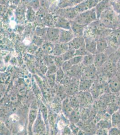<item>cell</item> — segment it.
I'll list each match as a JSON object with an SVG mask.
<instances>
[{"label":"cell","mask_w":120,"mask_h":135,"mask_svg":"<svg viewBox=\"0 0 120 135\" xmlns=\"http://www.w3.org/2000/svg\"><path fill=\"white\" fill-rule=\"evenodd\" d=\"M96 41L97 51L98 53H103L108 47V41L103 37H100Z\"/></svg>","instance_id":"15"},{"label":"cell","mask_w":120,"mask_h":135,"mask_svg":"<svg viewBox=\"0 0 120 135\" xmlns=\"http://www.w3.org/2000/svg\"><path fill=\"white\" fill-rule=\"evenodd\" d=\"M69 117H70V120L72 123L76 124L78 123L80 118V115L78 111L73 110L71 113Z\"/></svg>","instance_id":"25"},{"label":"cell","mask_w":120,"mask_h":135,"mask_svg":"<svg viewBox=\"0 0 120 135\" xmlns=\"http://www.w3.org/2000/svg\"><path fill=\"white\" fill-rule=\"evenodd\" d=\"M55 27L60 29H71L70 20L61 16H58L55 20Z\"/></svg>","instance_id":"11"},{"label":"cell","mask_w":120,"mask_h":135,"mask_svg":"<svg viewBox=\"0 0 120 135\" xmlns=\"http://www.w3.org/2000/svg\"><path fill=\"white\" fill-rule=\"evenodd\" d=\"M93 81L88 78H82L81 79L79 86V90L81 91H85L89 90L92 86Z\"/></svg>","instance_id":"14"},{"label":"cell","mask_w":120,"mask_h":135,"mask_svg":"<svg viewBox=\"0 0 120 135\" xmlns=\"http://www.w3.org/2000/svg\"><path fill=\"white\" fill-rule=\"evenodd\" d=\"M71 133V130L69 127H66L65 129V134H70Z\"/></svg>","instance_id":"35"},{"label":"cell","mask_w":120,"mask_h":135,"mask_svg":"<svg viewBox=\"0 0 120 135\" xmlns=\"http://www.w3.org/2000/svg\"><path fill=\"white\" fill-rule=\"evenodd\" d=\"M75 50L69 49L68 51L65 52L64 54L61 55V58L64 61L68 60L71 59L75 56Z\"/></svg>","instance_id":"22"},{"label":"cell","mask_w":120,"mask_h":135,"mask_svg":"<svg viewBox=\"0 0 120 135\" xmlns=\"http://www.w3.org/2000/svg\"><path fill=\"white\" fill-rule=\"evenodd\" d=\"M63 112L66 116H70L71 113L73 110L71 106L69 103L68 100H66L64 101L63 104Z\"/></svg>","instance_id":"21"},{"label":"cell","mask_w":120,"mask_h":135,"mask_svg":"<svg viewBox=\"0 0 120 135\" xmlns=\"http://www.w3.org/2000/svg\"><path fill=\"white\" fill-rule=\"evenodd\" d=\"M110 4L113 10L120 16V0H110Z\"/></svg>","instance_id":"20"},{"label":"cell","mask_w":120,"mask_h":135,"mask_svg":"<svg viewBox=\"0 0 120 135\" xmlns=\"http://www.w3.org/2000/svg\"><path fill=\"white\" fill-rule=\"evenodd\" d=\"M70 0H57V4L56 6L58 8H65V5Z\"/></svg>","instance_id":"33"},{"label":"cell","mask_w":120,"mask_h":135,"mask_svg":"<svg viewBox=\"0 0 120 135\" xmlns=\"http://www.w3.org/2000/svg\"><path fill=\"white\" fill-rule=\"evenodd\" d=\"M98 20L95 7L78 14L73 21L80 25L87 26L93 22Z\"/></svg>","instance_id":"2"},{"label":"cell","mask_w":120,"mask_h":135,"mask_svg":"<svg viewBox=\"0 0 120 135\" xmlns=\"http://www.w3.org/2000/svg\"><path fill=\"white\" fill-rule=\"evenodd\" d=\"M108 134L109 135H120V131L116 127H110L108 131Z\"/></svg>","instance_id":"31"},{"label":"cell","mask_w":120,"mask_h":135,"mask_svg":"<svg viewBox=\"0 0 120 135\" xmlns=\"http://www.w3.org/2000/svg\"><path fill=\"white\" fill-rule=\"evenodd\" d=\"M30 7L34 11H37L40 6V0H30Z\"/></svg>","instance_id":"29"},{"label":"cell","mask_w":120,"mask_h":135,"mask_svg":"<svg viewBox=\"0 0 120 135\" xmlns=\"http://www.w3.org/2000/svg\"><path fill=\"white\" fill-rule=\"evenodd\" d=\"M75 37V34L71 29H60L59 42L61 43H68Z\"/></svg>","instance_id":"7"},{"label":"cell","mask_w":120,"mask_h":135,"mask_svg":"<svg viewBox=\"0 0 120 135\" xmlns=\"http://www.w3.org/2000/svg\"><path fill=\"white\" fill-rule=\"evenodd\" d=\"M70 128L74 133L78 134V133H79V128L78 127L75 126V125L74 123H72L71 125H70Z\"/></svg>","instance_id":"34"},{"label":"cell","mask_w":120,"mask_h":135,"mask_svg":"<svg viewBox=\"0 0 120 135\" xmlns=\"http://www.w3.org/2000/svg\"><path fill=\"white\" fill-rule=\"evenodd\" d=\"M69 49L77 50L80 48L85 47V39L84 36L75 37L67 43Z\"/></svg>","instance_id":"8"},{"label":"cell","mask_w":120,"mask_h":135,"mask_svg":"<svg viewBox=\"0 0 120 135\" xmlns=\"http://www.w3.org/2000/svg\"><path fill=\"white\" fill-rule=\"evenodd\" d=\"M110 90L113 93H117L120 91V81L117 77L110 78L108 83Z\"/></svg>","instance_id":"13"},{"label":"cell","mask_w":120,"mask_h":135,"mask_svg":"<svg viewBox=\"0 0 120 135\" xmlns=\"http://www.w3.org/2000/svg\"><path fill=\"white\" fill-rule=\"evenodd\" d=\"M60 29L58 28H49L46 30V36L51 42L59 41Z\"/></svg>","instance_id":"9"},{"label":"cell","mask_w":120,"mask_h":135,"mask_svg":"<svg viewBox=\"0 0 120 135\" xmlns=\"http://www.w3.org/2000/svg\"><path fill=\"white\" fill-rule=\"evenodd\" d=\"M78 90H79V86H78L75 84L71 85L67 89V91L70 95L74 94Z\"/></svg>","instance_id":"32"},{"label":"cell","mask_w":120,"mask_h":135,"mask_svg":"<svg viewBox=\"0 0 120 135\" xmlns=\"http://www.w3.org/2000/svg\"><path fill=\"white\" fill-rule=\"evenodd\" d=\"M85 39V47L90 54L96 55L97 54L96 41L93 37L89 36H86Z\"/></svg>","instance_id":"5"},{"label":"cell","mask_w":120,"mask_h":135,"mask_svg":"<svg viewBox=\"0 0 120 135\" xmlns=\"http://www.w3.org/2000/svg\"><path fill=\"white\" fill-rule=\"evenodd\" d=\"M118 16L111 6L103 12L99 20L106 28L113 30L117 28L120 22Z\"/></svg>","instance_id":"1"},{"label":"cell","mask_w":120,"mask_h":135,"mask_svg":"<svg viewBox=\"0 0 120 135\" xmlns=\"http://www.w3.org/2000/svg\"><path fill=\"white\" fill-rule=\"evenodd\" d=\"M111 7L110 0H101L96 5V14L98 20H99L101 14L107 9Z\"/></svg>","instance_id":"10"},{"label":"cell","mask_w":120,"mask_h":135,"mask_svg":"<svg viewBox=\"0 0 120 135\" xmlns=\"http://www.w3.org/2000/svg\"><path fill=\"white\" fill-rule=\"evenodd\" d=\"M117 53L120 56V45L117 48Z\"/></svg>","instance_id":"36"},{"label":"cell","mask_w":120,"mask_h":135,"mask_svg":"<svg viewBox=\"0 0 120 135\" xmlns=\"http://www.w3.org/2000/svg\"><path fill=\"white\" fill-rule=\"evenodd\" d=\"M111 122L113 127H116L120 123V114L117 111H116L112 114Z\"/></svg>","instance_id":"19"},{"label":"cell","mask_w":120,"mask_h":135,"mask_svg":"<svg viewBox=\"0 0 120 135\" xmlns=\"http://www.w3.org/2000/svg\"><path fill=\"white\" fill-rule=\"evenodd\" d=\"M108 40L112 46L117 48L120 45V28L113 29L110 32Z\"/></svg>","instance_id":"6"},{"label":"cell","mask_w":120,"mask_h":135,"mask_svg":"<svg viewBox=\"0 0 120 135\" xmlns=\"http://www.w3.org/2000/svg\"><path fill=\"white\" fill-rule=\"evenodd\" d=\"M95 55L89 54L84 56L82 60V64L85 66H89L94 64Z\"/></svg>","instance_id":"17"},{"label":"cell","mask_w":120,"mask_h":135,"mask_svg":"<svg viewBox=\"0 0 120 135\" xmlns=\"http://www.w3.org/2000/svg\"><path fill=\"white\" fill-rule=\"evenodd\" d=\"M58 11V16L64 17L70 20H73L78 15L74 7L62 9L59 8Z\"/></svg>","instance_id":"4"},{"label":"cell","mask_w":120,"mask_h":135,"mask_svg":"<svg viewBox=\"0 0 120 135\" xmlns=\"http://www.w3.org/2000/svg\"><path fill=\"white\" fill-rule=\"evenodd\" d=\"M64 77V71L62 68H60L56 71V80L58 82L62 80Z\"/></svg>","instance_id":"28"},{"label":"cell","mask_w":120,"mask_h":135,"mask_svg":"<svg viewBox=\"0 0 120 135\" xmlns=\"http://www.w3.org/2000/svg\"><path fill=\"white\" fill-rule=\"evenodd\" d=\"M85 0H70L65 5V8L66 7H71L76 6L80 3L84 1Z\"/></svg>","instance_id":"27"},{"label":"cell","mask_w":120,"mask_h":135,"mask_svg":"<svg viewBox=\"0 0 120 135\" xmlns=\"http://www.w3.org/2000/svg\"><path fill=\"white\" fill-rule=\"evenodd\" d=\"M73 65H71V64L70 63V61L68 60H66L64 61L62 65V69L63 70L64 72H67L72 67Z\"/></svg>","instance_id":"30"},{"label":"cell","mask_w":120,"mask_h":135,"mask_svg":"<svg viewBox=\"0 0 120 135\" xmlns=\"http://www.w3.org/2000/svg\"><path fill=\"white\" fill-rule=\"evenodd\" d=\"M89 54L90 53L87 51L85 47H82L79 48L78 49L75 50V55H80V56H84Z\"/></svg>","instance_id":"26"},{"label":"cell","mask_w":120,"mask_h":135,"mask_svg":"<svg viewBox=\"0 0 120 135\" xmlns=\"http://www.w3.org/2000/svg\"><path fill=\"white\" fill-rule=\"evenodd\" d=\"M101 0H85L84 2L74 6L78 14L94 8Z\"/></svg>","instance_id":"3"},{"label":"cell","mask_w":120,"mask_h":135,"mask_svg":"<svg viewBox=\"0 0 120 135\" xmlns=\"http://www.w3.org/2000/svg\"><path fill=\"white\" fill-rule=\"evenodd\" d=\"M82 95L81 96L82 101L87 104H91L92 102V97L91 94L87 92V91H82Z\"/></svg>","instance_id":"18"},{"label":"cell","mask_w":120,"mask_h":135,"mask_svg":"<svg viewBox=\"0 0 120 135\" xmlns=\"http://www.w3.org/2000/svg\"><path fill=\"white\" fill-rule=\"evenodd\" d=\"M111 125H112L111 122L105 120H101L97 124L98 127L100 129H108L111 127Z\"/></svg>","instance_id":"23"},{"label":"cell","mask_w":120,"mask_h":135,"mask_svg":"<svg viewBox=\"0 0 120 135\" xmlns=\"http://www.w3.org/2000/svg\"><path fill=\"white\" fill-rule=\"evenodd\" d=\"M106 59V55L103 53H98L95 56L94 65L96 67H100L105 62Z\"/></svg>","instance_id":"16"},{"label":"cell","mask_w":120,"mask_h":135,"mask_svg":"<svg viewBox=\"0 0 120 135\" xmlns=\"http://www.w3.org/2000/svg\"><path fill=\"white\" fill-rule=\"evenodd\" d=\"M70 28L75 37L83 36L86 26L80 25L73 20H70Z\"/></svg>","instance_id":"12"},{"label":"cell","mask_w":120,"mask_h":135,"mask_svg":"<svg viewBox=\"0 0 120 135\" xmlns=\"http://www.w3.org/2000/svg\"><path fill=\"white\" fill-rule=\"evenodd\" d=\"M82 56L80 55H75L74 57H72L69 60L70 61V63L73 66L74 65H77L80 63H82V60H83Z\"/></svg>","instance_id":"24"}]
</instances>
